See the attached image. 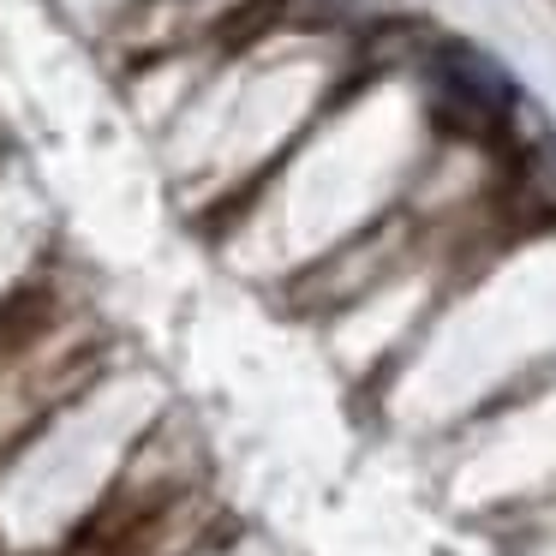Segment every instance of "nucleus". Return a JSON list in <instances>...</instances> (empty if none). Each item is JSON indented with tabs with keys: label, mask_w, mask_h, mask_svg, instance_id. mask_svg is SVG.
<instances>
[{
	"label": "nucleus",
	"mask_w": 556,
	"mask_h": 556,
	"mask_svg": "<svg viewBox=\"0 0 556 556\" xmlns=\"http://www.w3.org/2000/svg\"><path fill=\"white\" fill-rule=\"evenodd\" d=\"M425 78H431L437 109H443L467 138L508 132V126H515V109H520L515 73H503V66L484 49H472V42H437L431 61H425Z\"/></svg>",
	"instance_id": "1"
}]
</instances>
